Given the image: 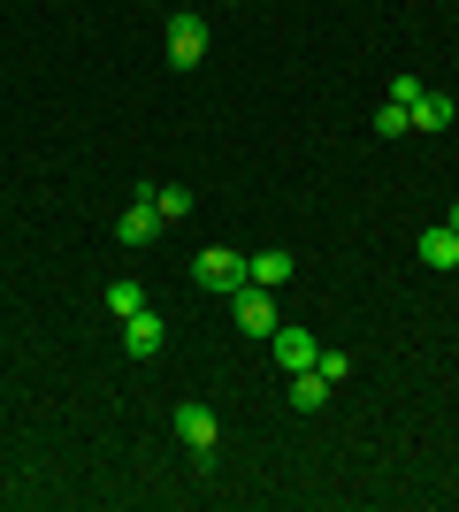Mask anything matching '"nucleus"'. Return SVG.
<instances>
[{"instance_id": "f257e3e1", "label": "nucleus", "mask_w": 459, "mask_h": 512, "mask_svg": "<svg viewBox=\"0 0 459 512\" xmlns=\"http://www.w3.org/2000/svg\"><path fill=\"white\" fill-rule=\"evenodd\" d=\"M192 283H199V291H238V283H253V253H238V245H207V253L192 260Z\"/></svg>"}, {"instance_id": "f03ea898", "label": "nucleus", "mask_w": 459, "mask_h": 512, "mask_svg": "<svg viewBox=\"0 0 459 512\" xmlns=\"http://www.w3.org/2000/svg\"><path fill=\"white\" fill-rule=\"evenodd\" d=\"M199 62H207V16L176 8L169 16V69H199Z\"/></svg>"}, {"instance_id": "7ed1b4c3", "label": "nucleus", "mask_w": 459, "mask_h": 512, "mask_svg": "<svg viewBox=\"0 0 459 512\" xmlns=\"http://www.w3.org/2000/svg\"><path fill=\"white\" fill-rule=\"evenodd\" d=\"M230 306H238V329H245V337H268V329H276V291H268V283H238Z\"/></svg>"}, {"instance_id": "20e7f679", "label": "nucleus", "mask_w": 459, "mask_h": 512, "mask_svg": "<svg viewBox=\"0 0 459 512\" xmlns=\"http://www.w3.org/2000/svg\"><path fill=\"white\" fill-rule=\"evenodd\" d=\"M161 344H169V321L153 314V306H138V314L123 321V352H131V360H153Z\"/></svg>"}, {"instance_id": "39448f33", "label": "nucleus", "mask_w": 459, "mask_h": 512, "mask_svg": "<svg viewBox=\"0 0 459 512\" xmlns=\"http://www.w3.org/2000/svg\"><path fill=\"white\" fill-rule=\"evenodd\" d=\"M268 344H276V367H284V375H299V367H314V352H322V344L306 337L299 321H291V329H284V321H276V329H268Z\"/></svg>"}, {"instance_id": "423d86ee", "label": "nucleus", "mask_w": 459, "mask_h": 512, "mask_svg": "<svg viewBox=\"0 0 459 512\" xmlns=\"http://www.w3.org/2000/svg\"><path fill=\"white\" fill-rule=\"evenodd\" d=\"M176 436H184V444H192V451H215V436H222V421H215V413H207V406H176Z\"/></svg>"}, {"instance_id": "0eeeda50", "label": "nucleus", "mask_w": 459, "mask_h": 512, "mask_svg": "<svg viewBox=\"0 0 459 512\" xmlns=\"http://www.w3.org/2000/svg\"><path fill=\"white\" fill-rule=\"evenodd\" d=\"M115 237H123V245H153V237H161V214H153V199L138 192L131 207H123V222H115Z\"/></svg>"}, {"instance_id": "6e6552de", "label": "nucleus", "mask_w": 459, "mask_h": 512, "mask_svg": "<svg viewBox=\"0 0 459 512\" xmlns=\"http://www.w3.org/2000/svg\"><path fill=\"white\" fill-rule=\"evenodd\" d=\"M329 390H337V383H329L322 367H299V375H291V413H322Z\"/></svg>"}, {"instance_id": "1a4fd4ad", "label": "nucleus", "mask_w": 459, "mask_h": 512, "mask_svg": "<svg viewBox=\"0 0 459 512\" xmlns=\"http://www.w3.org/2000/svg\"><path fill=\"white\" fill-rule=\"evenodd\" d=\"M421 260H429V268H459V230H452V222L421 230Z\"/></svg>"}, {"instance_id": "9d476101", "label": "nucleus", "mask_w": 459, "mask_h": 512, "mask_svg": "<svg viewBox=\"0 0 459 512\" xmlns=\"http://www.w3.org/2000/svg\"><path fill=\"white\" fill-rule=\"evenodd\" d=\"M146 199H153L161 222H184V214H192V192H184V184H146Z\"/></svg>"}, {"instance_id": "9b49d317", "label": "nucleus", "mask_w": 459, "mask_h": 512, "mask_svg": "<svg viewBox=\"0 0 459 512\" xmlns=\"http://www.w3.org/2000/svg\"><path fill=\"white\" fill-rule=\"evenodd\" d=\"M138 306H146V283H131V276H115V283H108V314H115V321H131Z\"/></svg>"}, {"instance_id": "f8f14e48", "label": "nucleus", "mask_w": 459, "mask_h": 512, "mask_svg": "<svg viewBox=\"0 0 459 512\" xmlns=\"http://www.w3.org/2000/svg\"><path fill=\"white\" fill-rule=\"evenodd\" d=\"M414 130H452V100H444V92H421L414 100Z\"/></svg>"}, {"instance_id": "ddd939ff", "label": "nucleus", "mask_w": 459, "mask_h": 512, "mask_svg": "<svg viewBox=\"0 0 459 512\" xmlns=\"http://www.w3.org/2000/svg\"><path fill=\"white\" fill-rule=\"evenodd\" d=\"M253 283L284 291V283H291V253H253Z\"/></svg>"}, {"instance_id": "4468645a", "label": "nucleus", "mask_w": 459, "mask_h": 512, "mask_svg": "<svg viewBox=\"0 0 459 512\" xmlns=\"http://www.w3.org/2000/svg\"><path fill=\"white\" fill-rule=\"evenodd\" d=\"M406 130H414V107H398V100L375 107V138H406Z\"/></svg>"}, {"instance_id": "2eb2a0df", "label": "nucleus", "mask_w": 459, "mask_h": 512, "mask_svg": "<svg viewBox=\"0 0 459 512\" xmlns=\"http://www.w3.org/2000/svg\"><path fill=\"white\" fill-rule=\"evenodd\" d=\"M314 367H322L329 383H345V375H352V360H345V352H314Z\"/></svg>"}, {"instance_id": "dca6fc26", "label": "nucleus", "mask_w": 459, "mask_h": 512, "mask_svg": "<svg viewBox=\"0 0 459 512\" xmlns=\"http://www.w3.org/2000/svg\"><path fill=\"white\" fill-rule=\"evenodd\" d=\"M452 230H459V207H452Z\"/></svg>"}]
</instances>
